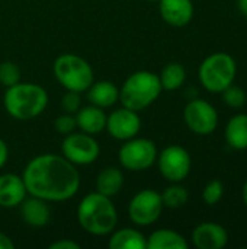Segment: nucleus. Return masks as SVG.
<instances>
[{
	"label": "nucleus",
	"mask_w": 247,
	"mask_h": 249,
	"mask_svg": "<svg viewBox=\"0 0 247 249\" xmlns=\"http://www.w3.org/2000/svg\"><path fill=\"white\" fill-rule=\"evenodd\" d=\"M28 196L47 203H61L73 198L80 188V174L63 155L42 153L28 162L22 172Z\"/></svg>",
	"instance_id": "nucleus-1"
},
{
	"label": "nucleus",
	"mask_w": 247,
	"mask_h": 249,
	"mask_svg": "<svg viewBox=\"0 0 247 249\" xmlns=\"http://www.w3.org/2000/svg\"><path fill=\"white\" fill-rule=\"evenodd\" d=\"M80 228L93 236H106L118 225V212L112 200L98 191L82 198L77 206Z\"/></svg>",
	"instance_id": "nucleus-2"
},
{
	"label": "nucleus",
	"mask_w": 247,
	"mask_h": 249,
	"mask_svg": "<svg viewBox=\"0 0 247 249\" xmlns=\"http://www.w3.org/2000/svg\"><path fill=\"white\" fill-rule=\"evenodd\" d=\"M3 105L12 118L17 121H29L45 111L48 105V93L36 83L19 82L6 88Z\"/></svg>",
	"instance_id": "nucleus-3"
},
{
	"label": "nucleus",
	"mask_w": 247,
	"mask_h": 249,
	"mask_svg": "<svg viewBox=\"0 0 247 249\" xmlns=\"http://www.w3.org/2000/svg\"><path fill=\"white\" fill-rule=\"evenodd\" d=\"M162 92L159 74L138 70L130 74L119 88V102L122 107L140 112L156 102Z\"/></svg>",
	"instance_id": "nucleus-4"
},
{
	"label": "nucleus",
	"mask_w": 247,
	"mask_h": 249,
	"mask_svg": "<svg viewBox=\"0 0 247 249\" xmlns=\"http://www.w3.org/2000/svg\"><path fill=\"white\" fill-rule=\"evenodd\" d=\"M237 74V63L229 53L217 51L202 60L198 69L201 86L211 93H221L234 83Z\"/></svg>",
	"instance_id": "nucleus-5"
},
{
	"label": "nucleus",
	"mask_w": 247,
	"mask_h": 249,
	"mask_svg": "<svg viewBox=\"0 0 247 249\" xmlns=\"http://www.w3.org/2000/svg\"><path fill=\"white\" fill-rule=\"evenodd\" d=\"M52 73L57 82L71 92L83 93L95 82L92 66L83 57L70 53L61 54L54 60Z\"/></svg>",
	"instance_id": "nucleus-6"
},
{
	"label": "nucleus",
	"mask_w": 247,
	"mask_h": 249,
	"mask_svg": "<svg viewBox=\"0 0 247 249\" xmlns=\"http://www.w3.org/2000/svg\"><path fill=\"white\" fill-rule=\"evenodd\" d=\"M157 147L153 140L146 137H132L125 140L118 150V160L122 168L131 172L150 169L157 159Z\"/></svg>",
	"instance_id": "nucleus-7"
},
{
	"label": "nucleus",
	"mask_w": 247,
	"mask_h": 249,
	"mask_svg": "<svg viewBox=\"0 0 247 249\" xmlns=\"http://www.w3.org/2000/svg\"><path fill=\"white\" fill-rule=\"evenodd\" d=\"M156 163L160 175L169 182L185 181L192 169V159L189 152L179 144H170L165 147L157 155Z\"/></svg>",
	"instance_id": "nucleus-8"
},
{
	"label": "nucleus",
	"mask_w": 247,
	"mask_h": 249,
	"mask_svg": "<svg viewBox=\"0 0 247 249\" xmlns=\"http://www.w3.org/2000/svg\"><path fill=\"white\" fill-rule=\"evenodd\" d=\"M165 206L160 193L151 188L138 191L128 203V217L137 226H150L156 223Z\"/></svg>",
	"instance_id": "nucleus-9"
},
{
	"label": "nucleus",
	"mask_w": 247,
	"mask_h": 249,
	"mask_svg": "<svg viewBox=\"0 0 247 249\" xmlns=\"http://www.w3.org/2000/svg\"><path fill=\"white\" fill-rule=\"evenodd\" d=\"M61 152L63 156L73 165L84 166L98 160L100 155V146L96 142L95 136L83 131H73L64 136Z\"/></svg>",
	"instance_id": "nucleus-10"
},
{
	"label": "nucleus",
	"mask_w": 247,
	"mask_h": 249,
	"mask_svg": "<svg viewBox=\"0 0 247 249\" xmlns=\"http://www.w3.org/2000/svg\"><path fill=\"white\" fill-rule=\"evenodd\" d=\"M183 121L194 134L210 136L218 127V112L211 102L194 98L183 108Z\"/></svg>",
	"instance_id": "nucleus-11"
},
{
	"label": "nucleus",
	"mask_w": 247,
	"mask_h": 249,
	"mask_svg": "<svg viewBox=\"0 0 247 249\" xmlns=\"http://www.w3.org/2000/svg\"><path fill=\"white\" fill-rule=\"evenodd\" d=\"M111 137L119 142L138 136L141 130V118L137 111L121 107L106 117V128Z\"/></svg>",
	"instance_id": "nucleus-12"
},
{
	"label": "nucleus",
	"mask_w": 247,
	"mask_h": 249,
	"mask_svg": "<svg viewBox=\"0 0 247 249\" xmlns=\"http://www.w3.org/2000/svg\"><path fill=\"white\" fill-rule=\"evenodd\" d=\"M192 244L198 249H223L229 244V232L220 223L202 222L192 231Z\"/></svg>",
	"instance_id": "nucleus-13"
},
{
	"label": "nucleus",
	"mask_w": 247,
	"mask_h": 249,
	"mask_svg": "<svg viewBox=\"0 0 247 249\" xmlns=\"http://www.w3.org/2000/svg\"><path fill=\"white\" fill-rule=\"evenodd\" d=\"M159 12L167 25L183 28L192 20L195 7L192 0H159Z\"/></svg>",
	"instance_id": "nucleus-14"
},
{
	"label": "nucleus",
	"mask_w": 247,
	"mask_h": 249,
	"mask_svg": "<svg viewBox=\"0 0 247 249\" xmlns=\"http://www.w3.org/2000/svg\"><path fill=\"white\" fill-rule=\"evenodd\" d=\"M28 191L22 175L16 174H1L0 175V207L13 209L26 198Z\"/></svg>",
	"instance_id": "nucleus-15"
},
{
	"label": "nucleus",
	"mask_w": 247,
	"mask_h": 249,
	"mask_svg": "<svg viewBox=\"0 0 247 249\" xmlns=\"http://www.w3.org/2000/svg\"><path fill=\"white\" fill-rule=\"evenodd\" d=\"M19 210L22 220L33 229H41L47 226L51 219V210L47 201L33 196L26 197L19 204Z\"/></svg>",
	"instance_id": "nucleus-16"
},
{
	"label": "nucleus",
	"mask_w": 247,
	"mask_h": 249,
	"mask_svg": "<svg viewBox=\"0 0 247 249\" xmlns=\"http://www.w3.org/2000/svg\"><path fill=\"white\" fill-rule=\"evenodd\" d=\"M76 121H77V128L83 133L96 136L105 131L106 128V112L103 108L95 107V105H87L82 107L76 114Z\"/></svg>",
	"instance_id": "nucleus-17"
},
{
	"label": "nucleus",
	"mask_w": 247,
	"mask_h": 249,
	"mask_svg": "<svg viewBox=\"0 0 247 249\" xmlns=\"http://www.w3.org/2000/svg\"><path fill=\"white\" fill-rule=\"evenodd\" d=\"M87 92V101L99 108H111L119 101V89L109 80L93 82Z\"/></svg>",
	"instance_id": "nucleus-18"
},
{
	"label": "nucleus",
	"mask_w": 247,
	"mask_h": 249,
	"mask_svg": "<svg viewBox=\"0 0 247 249\" xmlns=\"http://www.w3.org/2000/svg\"><path fill=\"white\" fill-rule=\"evenodd\" d=\"M108 241L111 249H147V238L134 228H122L112 231Z\"/></svg>",
	"instance_id": "nucleus-19"
},
{
	"label": "nucleus",
	"mask_w": 247,
	"mask_h": 249,
	"mask_svg": "<svg viewBox=\"0 0 247 249\" xmlns=\"http://www.w3.org/2000/svg\"><path fill=\"white\" fill-rule=\"evenodd\" d=\"M224 139L229 147L234 150H246L247 149V114L233 115L224 130Z\"/></svg>",
	"instance_id": "nucleus-20"
},
{
	"label": "nucleus",
	"mask_w": 247,
	"mask_h": 249,
	"mask_svg": "<svg viewBox=\"0 0 247 249\" xmlns=\"http://www.w3.org/2000/svg\"><path fill=\"white\" fill-rule=\"evenodd\" d=\"M183 235L172 229H157L147 238V249H188Z\"/></svg>",
	"instance_id": "nucleus-21"
},
{
	"label": "nucleus",
	"mask_w": 247,
	"mask_h": 249,
	"mask_svg": "<svg viewBox=\"0 0 247 249\" xmlns=\"http://www.w3.org/2000/svg\"><path fill=\"white\" fill-rule=\"evenodd\" d=\"M124 187V174L115 166L102 169L96 178V191L112 198L121 193Z\"/></svg>",
	"instance_id": "nucleus-22"
},
{
	"label": "nucleus",
	"mask_w": 247,
	"mask_h": 249,
	"mask_svg": "<svg viewBox=\"0 0 247 249\" xmlns=\"http://www.w3.org/2000/svg\"><path fill=\"white\" fill-rule=\"evenodd\" d=\"M159 79H160V85L163 90L173 92L183 86L186 80V70L181 63L170 61L162 69Z\"/></svg>",
	"instance_id": "nucleus-23"
},
{
	"label": "nucleus",
	"mask_w": 247,
	"mask_h": 249,
	"mask_svg": "<svg viewBox=\"0 0 247 249\" xmlns=\"http://www.w3.org/2000/svg\"><path fill=\"white\" fill-rule=\"evenodd\" d=\"M160 196L163 206L167 209H181L189 201V193L183 185H181V182H170Z\"/></svg>",
	"instance_id": "nucleus-24"
},
{
	"label": "nucleus",
	"mask_w": 247,
	"mask_h": 249,
	"mask_svg": "<svg viewBox=\"0 0 247 249\" xmlns=\"http://www.w3.org/2000/svg\"><path fill=\"white\" fill-rule=\"evenodd\" d=\"M221 95H223V102L227 107L234 108V109L243 108L247 101V95L246 92H245V89L237 86V85H234V83H231L229 88H226L221 92Z\"/></svg>",
	"instance_id": "nucleus-25"
},
{
	"label": "nucleus",
	"mask_w": 247,
	"mask_h": 249,
	"mask_svg": "<svg viewBox=\"0 0 247 249\" xmlns=\"http://www.w3.org/2000/svg\"><path fill=\"white\" fill-rule=\"evenodd\" d=\"M20 82V69L13 61L0 63V85L4 88L13 86Z\"/></svg>",
	"instance_id": "nucleus-26"
},
{
	"label": "nucleus",
	"mask_w": 247,
	"mask_h": 249,
	"mask_svg": "<svg viewBox=\"0 0 247 249\" xmlns=\"http://www.w3.org/2000/svg\"><path fill=\"white\" fill-rule=\"evenodd\" d=\"M224 196V184L220 179H211L202 190V200L207 206H215Z\"/></svg>",
	"instance_id": "nucleus-27"
},
{
	"label": "nucleus",
	"mask_w": 247,
	"mask_h": 249,
	"mask_svg": "<svg viewBox=\"0 0 247 249\" xmlns=\"http://www.w3.org/2000/svg\"><path fill=\"white\" fill-rule=\"evenodd\" d=\"M54 128L57 133L67 136L73 131L77 130V121H76V115L74 114H67L64 112L63 115L57 117L54 121Z\"/></svg>",
	"instance_id": "nucleus-28"
},
{
	"label": "nucleus",
	"mask_w": 247,
	"mask_h": 249,
	"mask_svg": "<svg viewBox=\"0 0 247 249\" xmlns=\"http://www.w3.org/2000/svg\"><path fill=\"white\" fill-rule=\"evenodd\" d=\"M61 108L67 114H76L82 108V98L79 92L67 90L61 99Z\"/></svg>",
	"instance_id": "nucleus-29"
},
{
	"label": "nucleus",
	"mask_w": 247,
	"mask_h": 249,
	"mask_svg": "<svg viewBox=\"0 0 247 249\" xmlns=\"http://www.w3.org/2000/svg\"><path fill=\"white\" fill-rule=\"evenodd\" d=\"M49 249H80V245L71 239H58L49 245Z\"/></svg>",
	"instance_id": "nucleus-30"
},
{
	"label": "nucleus",
	"mask_w": 247,
	"mask_h": 249,
	"mask_svg": "<svg viewBox=\"0 0 247 249\" xmlns=\"http://www.w3.org/2000/svg\"><path fill=\"white\" fill-rule=\"evenodd\" d=\"M7 159H9V147L6 142L0 137V169L6 165Z\"/></svg>",
	"instance_id": "nucleus-31"
},
{
	"label": "nucleus",
	"mask_w": 247,
	"mask_h": 249,
	"mask_svg": "<svg viewBox=\"0 0 247 249\" xmlns=\"http://www.w3.org/2000/svg\"><path fill=\"white\" fill-rule=\"evenodd\" d=\"M13 248H15L13 241H12L6 233H1V232H0V249H13Z\"/></svg>",
	"instance_id": "nucleus-32"
},
{
	"label": "nucleus",
	"mask_w": 247,
	"mask_h": 249,
	"mask_svg": "<svg viewBox=\"0 0 247 249\" xmlns=\"http://www.w3.org/2000/svg\"><path fill=\"white\" fill-rule=\"evenodd\" d=\"M236 4H237V9L240 10V13L247 18V0H237Z\"/></svg>",
	"instance_id": "nucleus-33"
},
{
	"label": "nucleus",
	"mask_w": 247,
	"mask_h": 249,
	"mask_svg": "<svg viewBox=\"0 0 247 249\" xmlns=\"http://www.w3.org/2000/svg\"><path fill=\"white\" fill-rule=\"evenodd\" d=\"M242 198H243V203L247 207V179L246 182L243 184V188H242Z\"/></svg>",
	"instance_id": "nucleus-34"
},
{
	"label": "nucleus",
	"mask_w": 247,
	"mask_h": 249,
	"mask_svg": "<svg viewBox=\"0 0 247 249\" xmlns=\"http://www.w3.org/2000/svg\"><path fill=\"white\" fill-rule=\"evenodd\" d=\"M147 1H151V3H153V1H156V3H159V0H147Z\"/></svg>",
	"instance_id": "nucleus-35"
}]
</instances>
